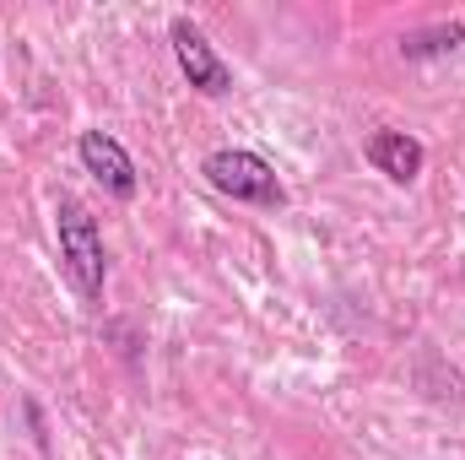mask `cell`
<instances>
[{
    "instance_id": "6",
    "label": "cell",
    "mask_w": 465,
    "mask_h": 460,
    "mask_svg": "<svg viewBox=\"0 0 465 460\" xmlns=\"http://www.w3.org/2000/svg\"><path fill=\"white\" fill-rule=\"evenodd\" d=\"M465 44V16L455 22H433V27H417L401 38V60H439V55H455Z\"/></svg>"
},
{
    "instance_id": "3",
    "label": "cell",
    "mask_w": 465,
    "mask_h": 460,
    "mask_svg": "<svg viewBox=\"0 0 465 460\" xmlns=\"http://www.w3.org/2000/svg\"><path fill=\"white\" fill-rule=\"evenodd\" d=\"M168 44H173V60H179V71H184V82H190L195 93H206V98L232 93V65L206 44V33H201L190 16H173Z\"/></svg>"
},
{
    "instance_id": "1",
    "label": "cell",
    "mask_w": 465,
    "mask_h": 460,
    "mask_svg": "<svg viewBox=\"0 0 465 460\" xmlns=\"http://www.w3.org/2000/svg\"><path fill=\"white\" fill-rule=\"evenodd\" d=\"M54 238H60V271L76 287L82 304H104V276H109V255H104V233L93 223V212L76 195L54 201Z\"/></svg>"
},
{
    "instance_id": "2",
    "label": "cell",
    "mask_w": 465,
    "mask_h": 460,
    "mask_svg": "<svg viewBox=\"0 0 465 460\" xmlns=\"http://www.w3.org/2000/svg\"><path fill=\"white\" fill-rule=\"evenodd\" d=\"M201 174H206V185H212L217 195H228L238 206H265V212H276V206L287 201L276 168H271L260 152H249V146H217V152L201 163Z\"/></svg>"
},
{
    "instance_id": "4",
    "label": "cell",
    "mask_w": 465,
    "mask_h": 460,
    "mask_svg": "<svg viewBox=\"0 0 465 460\" xmlns=\"http://www.w3.org/2000/svg\"><path fill=\"white\" fill-rule=\"evenodd\" d=\"M76 157H82V168H87L114 201H135V190H141L135 157L119 146L109 130H82V135H76Z\"/></svg>"
},
{
    "instance_id": "5",
    "label": "cell",
    "mask_w": 465,
    "mask_h": 460,
    "mask_svg": "<svg viewBox=\"0 0 465 460\" xmlns=\"http://www.w3.org/2000/svg\"><path fill=\"white\" fill-rule=\"evenodd\" d=\"M368 163H373L390 185H411V179L422 174L428 152H422V141L406 135V130H373V135H368Z\"/></svg>"
}]
</instances>
